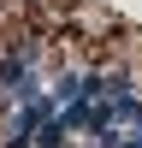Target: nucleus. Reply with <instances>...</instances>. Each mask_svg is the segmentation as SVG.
<instances>
[{
  "instance_id": "7ed1b4c3",
  "label": "nucleus",
  "mask_w": 142,
  "mask_h": 148,
  "mask_svg": "<svg viewBox=\"0 0 142 148\" xmlns=\"http://www.w3.org/2000/svg\"><path fill=\"white\" fill-rule=\"evenodd\" d=\"M71 148H101V142H95V136H89V142H71Z\"/></svg>"
},
{
  "instance_id": "f257e3e1",
  "label": "nucleus",
  "mask_w": 142,
  "mask_h": 148,
  "mask_svg": "<svg viewBox=\"0 0 142 148\" xmlns=\"http://www.w3.org/2000/svg\"><path fill=\"white\" fill-rule=\"evenodd\" d=\"M47 95H53V107H71V101H101V89H95V71H59V77H53V89H47Z\"/></svg>"
},
{
  "instance_id": "f03ea898",
  "label": "nucleus",
  "mask_w": 142,
  "mask_h": 148,
  "mask_svg": "<svg viewBox=\"0 0 142 148\" xmlns=\"http://www.w3.org/2000/svg\"><path fill=\"white\" fill-rule=\"evenodd\" d=\"M36 148H71V130H65V119H59V113L36 130Z\"/></svg>"
}]
</instances>
